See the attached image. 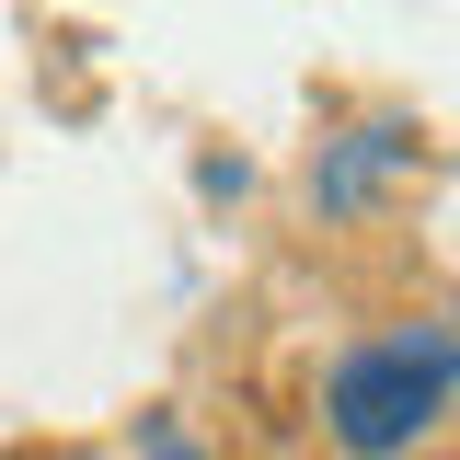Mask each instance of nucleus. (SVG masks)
I'll use <instances>...</instances> for the list:
<instances>
[{"label":"nucleus","mask_w":460,"mask_h":460,"mask_svg":"<svg viewBox=\"0 0 460 460\" xmlns=\"http://www.w3.org/2000/svg\"><path fill=\"white\" fill-rule=\"evenodd\" d=\"M460 392V334L449 323H414V334H380V345H345L334 380H323V414H334V449L357 460H402Z\"/></svg>","instance_id":"f257e3e1"},{"label":"nucleus","mask_w":460,"mask_h":460,"mask_svg":"<svg viewBox=\"0 0 460 460\" xmlns=\"http://www.w3.org/2000/svg\"><path fill=\"white\" fill-rule=\"evenodd\" d=\"M402 150H414L402 127H368V138H357V150H345L334 172H311V196H323V208H357V196L380 184V162H402Z\"/></svg>","instance_id":"f03ea898"},{"label":"nucleus","mask_w":460,"mask_h":460,"mask_svg":"<svg viewBox=\"0 0 460 460\" xmlns=\"http://www.w3.org/2000/svg\"><path fill=\"white\" fill-rule=\"evenodd\" d=\"M150 460H196V449H184V438H162V449H150Z\"/></svg>","instance_id":"7ed1b4c3"}]
</instances>
